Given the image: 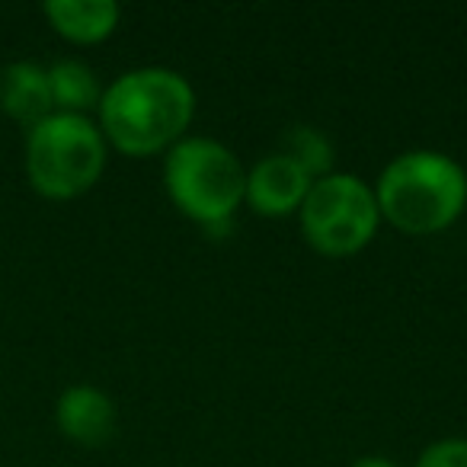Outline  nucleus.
<instances>
[{
	"instance_id": "f8f14e48",
	"label": "nucleus",
	"mask_w": 467,
	"mask_h": 467,
	"mask_svg": "<svg viewBox=\"0 0 467 467\" xmlns=\"http://www.w3.org/2000/svg\"><path fill=\"white\" fill-rule=\"evenodd\" d=\"M416 467H467V439H439L420 454Z\"/></svg>"
},
{
	"instance_id": "9b49d317",
	"label": "nucleus",
	"mask_w": 467,
	"mask_h": 467,
	"mask_svg": "<svg viewBox=\"0 0 467 467\" xmlns=\"http://www.w3.org/2000/svg\"><path fill=\"white\" fill-rule=\"evenodd\" d=\"M282 154H288L314 182L324 180V176L333 173V144L330 138L320 129H311V125H295V129L285 131V148Z\"/></svg>"
},
{
	"instance_id": "20e7f679",
	"label": "nucleus",
	"mask_w": 467,
	"mask_h": 467,
	"mask_svg": "<svg viewBox=\"0 0 467 467\" xmlns=\"http://www.w3.org/2000/svg\"><path fill=\"white\" fill-rule=\"evenodd\" d=\"M106 167V138L87 116L52 112L26 131V176L46 199H78Z\"/></svg>"
},
{
	"instance_id": "6e6552de",
	"label": "nucleus",
	"mask_w": 467,
	"mask_h": 467,
	"mask_svg": "<svg viewBox=\"0 0 467 467\" xmlns=\"http://www.w3.org/2000/svg\"><path fill=\"white\" fill-rule=\"evenodd\" d=\"M0 109L23 129H36L55 112L48 71L36 61H14L0 71Z\"/></svg>"
},
{
	"instance_id": "0eeeda50",
	"label": "nucleus",
	"mask_w": 467,
	"mask_h": 467,
	"mask_svg": "<svg viewBox=\"0 0 467 467\" xmlns=\"http://www.w3.org/2000/svg\"><path fill=\"white\" fill-rule=\"evenodd\" d=\"M55 422H58L61 435L71 439L74 445L99 448L116 435L119 413L109 394H103L93 384H71L65 394L58 397L55 407Z\"/></svg>"
},
{
	"instance_id": "9d476101",
	"label": "nucleus",
	"mask_w": 467,
	"mask_h": 467,
	"mask_svg": "<svg viewBox=\"0 0 467 467\" xmlns=\"http://www.w3.org/2000/svg\"><path fill=\"white\" fill-rule=\"evenodd\" d=\"M48 87H52L55 112H67V116H87V109L99 106L103 99L93 67L74 58L55 61L48 67Z\"/></svg>"
},
{
	"instance_id": "1a4fd4ad",
	"label": "nucleus",
	"mask_w": 467,
	"mask_h": 467,
	"mask_svg": "<svg viewBox=\"0 0 467 467\" xmlns=\"http://www.w3.org/2000/svg\"><path fill=\"white\" fill-rule=\"evenodd\" d=\"M46 16L52 23V29L58 36H65L67 42L78 46H93L103 42L106 36H112V29L119 26V4L112 0H48Z\"/></svg>"
},
{
	"instance_id": "39448f33",
	"label": "nucleus",
	"mask_w": 467,
	"mask_h": 467,
	"mask_svg": "<svg viewBox=\"0 0 467 467\" xmlns=\"http://www.w3.org/2000/svg\"><path fill=\"white\" fill-rule=\"evenodd\" d=\"M301 231L324 256H352L375 237L378 212L375 189L356 173H330L317 180L301 205Z\"/></svg>"
},
{
	"instance_id": "7ed1b4c3",
	"label": "nucleus",
	"mask_w": 467,
	"mask_h": 467,
	"mask_svg": "<svg viewBox=\"0 0 467 467\" xmlns=\"http://www.w3.org/2000/svg\"><path fill=\"white\" fill-rule=\"evenodd\" d=\"M163 182L186 218L205 231H224L247 192V170L231 148L212 138H182L170 148Z\"/></svg>"
},
{
	"instance_id": "ddd939ff",
	"label": "nucleus",
	"mask_w": 467,
	"mask_h": 467,
	"mask_svg": "<svg viewBox=\"0 0 467 467\" xmlns=\"http://www.w3.org/2000/svg\"><path fill=\"white\" fill-rule=\"evenodd\" d=\"M352 467H397V464L388 458H381V454H368V458H358Z\"/></svg>"
},
{
	"instance_id": "423d86ee",
	"label": "nucleus",
	"mask_w": 467,
	"mask_h": 467,
	"mask_svg": "<svg viewBox=\"0 0 467 467\" xmlns=\"http://www.w3.org/2000/svg\"><path fill=\"white\" fill-rule=\"evenodd\" d=\"M314 180L292 161L288 154H269L247 173V192L244 202L256 214L266 218H285L292 212H301Z\"/></svg>"
},
{
	"instance_id": "f257e3e1",
	"label": "nucleus",
	"mask_w": 467,
	"mask_h": 467,
	"mask_svg": "<svg viewBox=\"0 0 467 467\" xmlns=\"http://www.w3.org/2000/svg\"><path fill=\"white\" fill-rule=\"evenodd\" d=\"M99 131L129 157L173 148L195 116V93L170 67H138L122 74L99 99Z\"/></svg>"
},
{
	"instance_id": "f03ea898",
	"label": "nucleus",
	"mask_w": 467,
	"mask_h": 467,
	"mask_svg": "<svg viewBox=\"0 0 467 467\" xmlns=\"http://www.w3.org/2000/svg\"><path fill=\"white\" fill-rule=\"evenodd\" d=\"M375 202L384 221L426 237L451 227L467 205V173L439 150H407L381 170Z\"/></svg>"
}]
</instances>
